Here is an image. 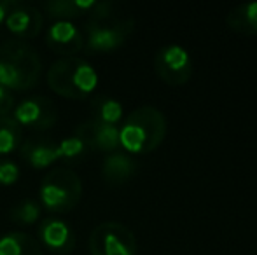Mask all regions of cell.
<instances>
[{
    "instance_id": "cell-21",
    "label": "cell",
    "mask_w": 257,
    "mask_h": 255,
    "mask_svg": "<svg viewBox=\"0 0 257 255\" xmlns=\"http://www.w3.org/2000/svg\"><path fill=\"white\" fill-rule=\"evenodd\" d=\"M58 145V154H60V159H67V161H75L81 159L86 152H88V147L82 142L79 136H68V138H63Z\"/></svg>"
},
{
    "instance_id": "cell-4",
    "label": "cell",
    "mask_w": 257,
    "mask_h": 255,
    "mask_svg": "<svg viewBox=\"0 0 257 255\" xmlns=\"http://www.w3.org/2000/svg\"><path fill=\"white\" fill-rule=\"evenodd\" d=\"M82 196V180L72 168H53L42 178L39 187L41 208L48 213H68L79 204Z\"/></svg>"
},
{
    "instance_id": "cell-22",
    "label": "cell",
    "mask_w": 257,
    "mask_h": 255,
    "mask_svg": "<svg viewBox=\"0 0 257 255\" xmlns=\"http://www.w3.org/2000/svg\"><path fill=\"white\" fill-rule=\"evenodd\" d=\"M20 178V168L16 163L7 159H0V185L2 187H9L14 185Z\"/></svg>"
},
{
    "instance_id": "cell-16",
    "label": "cell",
    "mask_w": 257,
    "mask_h": 255,
    "mask_svg": "<svg viewBox=\"0 0 257 255\" xmlns=\"http://www.w3.org/2000/svg\"><path fill=\"white\" fill-rule=\"evenodd\" d=\"M0 255H44V248L27 232L13 231L0 238Z\"/></svg>"
},
{
    "instance_id": "cell-6",
    "label": "cell",
    "mask_w": 257,
    "mask_h": 255,
    "mask_svg": "<svg viewBox=\"0 0 257 255\" xmlns=\"http://www.w3.org/2000/svg\"><path fill=\"white\" fill-rule=\"evenodd\" d=\"M91 255H137V239L121 222H102L89 234Z\"/></svg>"
},
{
    "instance_id": "cell-7",
    "label": "cell",
    "mask_w": 257,
    "mask_h": 255,
    "mask_svg": "<svg viewBox=\"0 0 257 255\" xmlns=\"http://www.w3.org/2000/svg\"><path fill=\"white\" fill-rule=\"evenodd\" d=\"M154 72L165 84L184 86L193 77V60L184 46L166 44L154 56Z\"/></svg>"
},
{
    "instance_id": "cell-9",
    "label": "cell",
    "mask_w": 257,
    "mask_h": 255,
    "mask_svg": "<svg viewBox=\"0 0 257 255\" xmlns=\"http://www.w3.org/2000/svg\"><path fill=\"white\" fill-rule=\"evenodd\" d=\"M6 27L16 41H30L35 39L42 32L44 25V14L37 7L23 2H13L6 18Z\"/></svg>"
},
{
    "instance_id": "cell-18",
    "label": "cell",
    "mask_w": 257,
    "mask_h": 255,
    "mask_svg": "<svg viewBox=\"0 0 257 255\" xmlns=\"http://www.w3.org/2000/svg\"><path fill=\"white\" fill-rule=\"evenodd\" d=\"M21 136V126L13 117H0V156H9L20 149Z\"/></svg>"
},
{
    "instance_id": "cell-19",
    "label": "cell",
    "mask_w": 257,
    "mask_h": 255,
    "mask_svg": "<svg viewBox=\"0 0 257 255\" xmlns=\"http://www.w3.org/2000/svg\"><path fill=\"white\" fill-rule=\"evenodd\" d=\"M93 110H95L93 119L105 124H112V126H117L119 121L122 119V112H124L121 103L110 96H96V100L93 102Z\"/></svg>"
},
{
    "instance_id": "cell-5",
    "label": "cell",
    "mask_w": 257,
    "mask_h": 255,
    "mask_svg": "<svg viewBox=\"0 0 257 255\" xmlns=\"http://www.w3.org/2000/svg\"><path fill=\"white\" fill-rule=\"evenodd\" d=\"M135 28V21L132 18L126 20H89L86 23L84 46L95 53H110L119 49Z\"/></svg>"
},
{
    "instance_id": "cell-24",
    "label": "cell",
    "mask_w": 257,
    "mask_h": 255,
    "mask_svg": "<svg viewBox=\"0 0 257 255\" xmlns=\"http://www.w3.org/2000/svg\"><path fill=\"white\" fill-rule=\"evenodd\" d=\"M11 6H13V2H11V0H0V25L6 21Z\"/></svg>"
},
{
    "instance_id": "cell-8",
    "label": "cell",
    "mask_w": 257,
    "mask_h": 255,
    "mask_svg": "<svg viewBox=\"0 0 257 255\" xmlns=\"http://www.w3.org/2000/svg\"><path fill=\"white\" fill-rule=\"evenodd\" d=\"M11 117L21 128L44 131L51 129L58 123V109L46 96H30L16 103Z\"/></svg>"
},
{
    "instance_id": "cell-2",
    "label": "cell",
    "mask_w": 257,
    "mask_h": 255,
    "mask_svg": "<svg viewBox=\"0 0 257 255\" xmlns=\"http://www.w3.org/2000/svg\"><path fill=\"white\" fill-rule=\"evenodd\" d=\"M41 74V56L30 44L14 39L0 46V86L7 91H28Z\"/></svg>"
},
{
    "instance_id": "cell-15",
    "label": "cell",
    "mask_w": 257,
    "mask_h": 255,
    "mask_svg": "<svg viewBox=\"0 0 257 255\" xmlns=\"http://www.w3.org/2000/svg\"><path fill=\"white\" fill-rule=\"evenodd\" d=\"M95 6V0H53L44 4V11L54 21H72L89 14Z\"/></svg>"
},
{
    "instance_id": "cell-13",
    "label": "cell",
    "mask_w": 257,
    "mask_h": 255,
    "mask_svg": "<svg viewBox=\"0 0 257 255\" xmlns=\"http://www.w3.org/2000/svg\"><path fill=\"white\" fill-rule=\"evenodd\" d=\"M137 173V163L126 152L107 154L102 163V178L108 185H122Z\"/></svg>"
},
{
    "instance_id": "cell-20",
    "label": "cell",
    "mask_w": 257,
    "mask_h": 255,
    "mask_svg": "<svg viewBox=\"0 0 257 255\" xmlns=\"http://www.w3.org/2000/svg\"><path fill=\"white\" fill-rule=\"evenodd\" d=\"M41 213L42 208L37 201L34 199H23L21 203H18L16 206L11 210V220L16 222L18 225H23V227H28V225H34L41 220Z\"/></svg>"
},
{
    "instance_id": "cell-12",
    "label": "cell",
    "mask_w": 257,
    "mask_h": 255,
    "mask_svg": "<svg viewBox=\"0 0 257 255\" xmlns=\"http://www.w3.org/2000/svg\"><path fill=\"white\" fill-rule=\"evenodd\" d=\"M39 239L42 248L51 253L65 255L75 248V234L67 222L60 218H44L39 225Z\"/></svg>"
},
{
    "instance_id": "cell-1",
    "label": "cell",
    "mask_w": 257,
    "mask_h": 255,
    "mask_svg": "<svg viewBox=\"0 0 257 255\" xmlns=\"http://www.w3.org/2000/svg\"><path fill=\"white\" fill-rule=\"evenodd\" d=\"M166 136V117L153 105L132 110L121 128L119 143L126 154H149L158 149Z\"/></svg>"
},
{
    "instance_id": "cell-11",
    "label": "cell",
    "mask_w": 257,
    "mask_h": 255,
    "mask_svg": "<svg viewBox=\"0 0 257 255\" xmlns=\"http://www.w3.org/2000/svg\"><path fill=\"white\" fill-rule=\"evenodd\" d=\"M75 136L86 143L88 149L100 150V152H117L121 149L119 143V126L100 123L96 119H89L86 123L79 124L75 129Z\"/></svg>"
},
{
    "instance_id": "cell-10",
    "label": "cell",
    "mask_w": 257,
    "mask_h": 255,
    "mask_svg": "<svg viewBox=\"0 0 257 255\" xmlns=\"http://www.w3.org/2000/svg\"><path fill=\"white\" fill-rule=\"evenodd\" d=\"M46 44L53 53L68 58L84 49V34L72 21H54L46 30Z\"/></svg>"
},
{
    "instance_id": "cell-3",
    "label": "cell",
    "mask_w": 257,
    "mask_h": 255,
    "mask_svg": "<svg viewBox=\"0 0 257 255\" xmlns=\"http://www.w3.org/2000/svg\"><path fill=\"white\" fill-rule=\"evenodd\" d=\"M49 89L67 100H84L95 93L98 74L89 62L77 56L58 58L46 74Z\"/></svg>"
},
{
    "instance_id": "cell-23",
    "label": "cell",
    "mask_w": 257,
    "mask_h": 255,
    "mask_svg": "<svg viewBox=\"0 0 257 255\" xmlns=\"http://www.w3.org/2000/svg\"><path fill=\"white\" fill-rule=\"evenodd\" d=\"M16 103H14V96L11 91L0 86V117H7L14 110Z\"/></svg>"
},
{
    "instance_id": "cell-14",
    "label": "cell",
    "mask_w": 257,
    "mask_h": 255,
    "mask_svg": "<svg viewBox=\"0 0 257 255\" xmlns=\"http://www.w3.org/2000/svg\"><path fill=\"white\" fill-rule=\"evenodd\" d=\"M20 154L32 168L44 170L49 168L60 159L58 145L49 140H27L20 145Z\"/></svg>"
},
{
    "instance_id": "cell-17",
    "label": "cell",
    "mask_w": 257,
    "mask_h": 255,
    "mask_svg": "<svg viewBox=\"0 0 257 255\" xmlns=\"http://www.w3.org/2000/svg\"><path fill=\"white\" fill-rule=\"evenodd\" d=\"M226 25L236 34L257 35V0L231 9L226 16Z\"/></svg>"
}]
</instances>
